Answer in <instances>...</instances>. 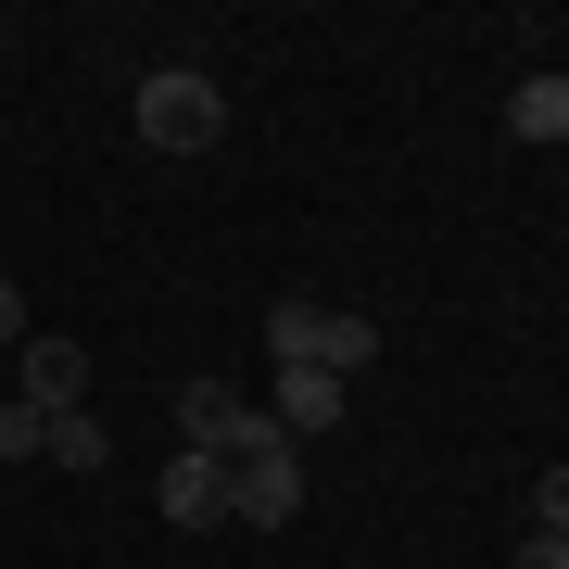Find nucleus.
<instances>
[{
    "mask_svg": "<svg viewBox=\"0 0 569 569\" xmlns=\"http://www.w3.org/2000/svg\"><path fill=\"white\" fill-rule=\"evenodd\" d=\"M13 392H26L39 418L89 406V342H13Z\"/></svg>",
    "mask_w": 569,
    "mask_h": 569,
    "instance_id": "obj_4",
    "label": "nucleus"
},
{
    "mask_svg": "<svg viewBox=\"0 0 569 569\" xmlns=\"http://www.w3.org/2000/svg\"><path fill=\"white\" fill-rule=\"evenodd\" d=\"M13 342H26V291L0 279V355H13Z\"/></svg>",
    "mask_w": 569,
    "mask_h": 569,
    "instance_id": "obj_14",
    "label": "nucleus"
},
{
    "mask_svg": "<svg viewBox=\"0 0 569 569\" xmlns=\"http://www.w3.org/2000/svg\"><path fill=\"white\" fill-rule=\"evenodd\" d=\"M367 355H380V329H367V317H342V305H329L317 317V367H329V380H355V367Z\"/></svg>",
    "mask_w": 569,
    "mask_h": 569,
    "instance_id": "obj_8",
    "label": "nucleus"
},
{
    "mask_svg": "<svg viewBox=\"0 0 569 569\" xmlns=\"http://www.w3.org/2000/svg\"><path fill=\"white\" fill-rule=\"evenodd\" d=\"M228 418H241V392H228V380H190V392H178V430H190L203 456L228 443Z\"/></svg>",
    "mask_w": 569,
    "mask_h": 569,
    "instance_id": "obj_9",
    "label": "nucleus"
},
{
    "mask_svg": "<svg viewBox=\"0 0 569 569\" xmlns=\"http://www.w3.org/2000/svg\"><path fill=\"white\" fill-rule=\"evenodd\" d=\"M152 507L178 519V531H216V519H228V456L178 443V456H164V481H152Z\"/></svg>",
    "mask_w": 569,
    "mask_h": 569,
    "instance_id": "obj_3",
    "label": "nucleus"
},
{
    "mask_svg": "<svg viewBox=\"0 0 569 569\" xmlns=\"http://www.w3.org/2000/svg\"><path fill=\"white\" fill-rule=\"evenodd\" d=\"M0 367H13V355H0Z\"/></svg>",
    "mask_w": 569,
    "mask_h": 569,
    "instance_id": "obj_15",
    "label": "nucleus"
},
{
    "mask_svg": "<svg viewBox=\"0 0 569 569\" xmlns=\"http://www.w3.org/2000/svg\"><path fill=\"white\" fill-rule=\"evenodd\" d=\"M51 456H63V468H89V481H102V456H114V443H102V418H89V406H63V418H51Z\"/></svg>",
    "mask_w": 569,
    "mask_h": 569,
    "instance_id": "obj_10",
    "label": "nucleus"
},
{
    "mask_svg": "<svg viewBox=\"0 0 569 569\" xmlns=\"http://www.w3.org/2000/svg\"><path fill=\"white\" fill-rule=\"evenodd\" d=\"M507 140H569V77H519L507 89Z\"/></svg>",
    "mask_w": 569,
    "mask_h": 569,
    "instance_id": "obj_6",
    "label": "nucleus"
},
{
    "mask_svg": "<svg viewBox=\"0 0 569 569\" xmlns=\"http://www.w3.org/2000/svg\"><path fill=\"white\" fill-rule=\"evenodd\" d=\"M127 127H140L152 152H216L228 140V89L203 77V63H152L140 102H127Z\"/></svg>",
    "mask_w": 569,
    "mask_h": 569,
    "instance_id": "obj_1",
    "label": "nucleus"
},
{
    "mask_svg": "<svg viewBox=\"0 0 569 569\" xmlns=\"http://www.w3.org/2000/svg\"><path fill=\"white\" fill-rule=\"evenodd\" d=\"M507 569H569V531H531V545H519Z\"/></svg>",
    "mask_w": 569,
    "mask_h": 569,
    "instance_id": "obj_13",
    "label": "nucleus"
},
{
    "mask_svg": "<svg viewBox=\"0 0 569 569\" xmlns=\"http://www.w3.org/2000/svg\"><path fill=\"white\" fill-rule=\"evenodd\" d=\"M342 406H355V380H329V367H279V406H266V418H279L291 443H317V430H342Z\"/></svg>",
    "mask_w": 569,
    "mask_h": 569,
    "instance_id": "obj_5",
    "label": "nucleus"
},
{
    "mask_svg": "<svg viewBox=\"0 0 569 569\" xmlns=\"http://www.w3.org/2000/svg\"><path fill=\"white\" fill-rule=\"evenodd\" d=\"M0 456H51V418L26 406V392H0Z\"/></svg>",
    "mask_w": 569,
    "mask_h": 569,
    "instance_id": "obj_11",
    "label": "nucleus"
},
{
    "mask_svg": "<svg viewBox=\"0 0 569 569\" xmlns=\"http://www.w3.org/2000/svg\"><path fill=\"white\" fill-rule=\"evenodd\" d=\"M531 531H569V456L545 468V481H531Z\"/></svg>",
    "mask_w": 569,
    "mask_h": 569,
    "instance_id": "obj_12",
    "label": "nucleus"
},
{
    "mask_svg": "<svg viewBox=\"0 0 569 569\" xmlns=\"http://www.w3.org/2000/svg\"><path fill=\"white\" fill-rule=\"evenodd\" d=\"M228 519H241V531H291V519H305V443L228 456Z\"/></svg>",
    "mask_w": 569,
    "mask_h": 569,
    "instance_id": "obj_2",
    "label": "nucleus"
},
{
    "mask_svg": "<svg viewBox=\"0 0 569 569\" xmlns=\"http://www.w3.org/2000/svg\"><path fill=\"white\" fill-rule=\"evenodd\" d=\"M317 317H329V305H305V291L266 305V355H279V367H317Z\"/></svg>",
    "mask_w": 569,
    "mask_h": 569,
    "instance_id": "obj_7",
    "label": "nucleus"
}]
</instances>
